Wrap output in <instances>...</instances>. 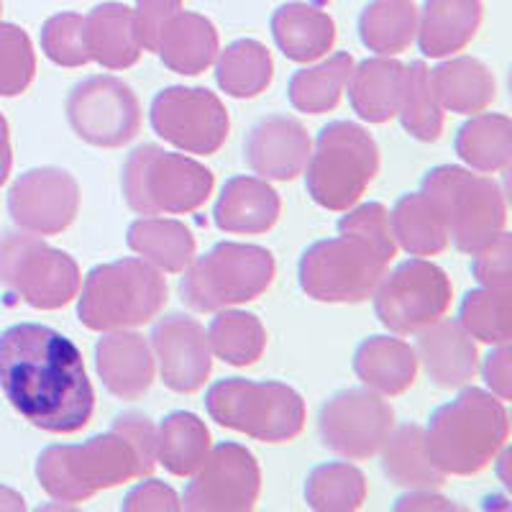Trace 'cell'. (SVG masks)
<instances>
[{"label":"cell","mask_w":512,"mask_h":512,"mask_svg":"<svg viewBox=\"0 0 512 512\" xmlns=\"http://www.w3.org/2000/svg\"><path fill=\"white\" fill-rule=\"evenodd\" d=\"M472 274L474 280L489 290L512 292V239L502 231L495 241H489L479 251H474Z\"/></svg>","instance_id":"cell-45"},{"label":"cell","mask_w":512,"mask_h":512,"mask_svg":"<svg viewBox=\"0 0 512 512\" xmlns=\"http://www.w3.org/2000/svg\"><path fill=\"white\" fill-rule=\"evenodd\" d=\"M390 264L351 236L315 241L297 264L300 287L318 303H364L374 295Z\"/></svg>","instance_id":"cell-11"},{"label":"cell","mask_w":512,"mask_h":512,"mask_svg":"<svg viewBox=\"0 0 512 512\" xmlns=\"http://www.w3.org/2000/svg\"><path fill=\"white\" fill-rule=\"evenodd\" d=\"M512 292L479 290L466 292L459 308V326L482 344H510L512 336Z\"/></svg>","instance_id":"cell-41"},{"label":"cell","mask_w":512,"mask_h":512,"mask_svg":"<svg viewBox=\"0 0 512 512\" xmlns=\"http://www.w3.org/2000/svg\"><path fill=\"white\" fill-rule=\"evenodd\" d=\"M397 116H400L402 128L408 131L413 139L438 141L443 131V108L438 103L436 93L431 85V70L425 62H410L402 75L400 105H397Z\"/></svg>","instance_id":"cell-39"},{"label":"cell","mask_w":512,"mask_h":512,"mask_svg":"<svg viewBox=\"0 0 512 512\" xmlns=\"http://www.w3.org/2000/svg\"><path fill=\"white\" fill-rule=\"evenodd\" d=\"M305 172L313 203L326 210H349L377 177L379 146L356 123L333 121L320 128Z\"/></svg>","instance_id":"cell-8"},{"label":"cell","mask_w":512,"mask_h":512,"mask_svg":"<svg viewBox=\"0 0 512 512\" xmlns=\"http://www.w3.org/2000/svg\"><path fill=\"white\" fill-rule=\"evenodd\" d=\"M395 510H459V505L441 495H433V489H413L410 495L395 502Z\"/></svg>","instance_id":"cell-49"},{"label":"cell","mask_w":512,"mask_h":512,"mask_svg":"<svg viewBox=\"0 0 512 512\" xmlns=\"http://www.w3.org/2000/svg\"><path fill=\"white\" fill-rule=\"evenodd\" d=\"M157 54L164 67L177 75H200L218 57L216 26L200 13L177 11L159 39Z\"/></svg>","instance_id":"cell-27"},{"label":"cell","mask_w":512,"mask_h":512,"mask_svg":"<svg viewBox=\"0 0 512 512\" xmlns=\"http://www.w3.org/2000/svg\"><path fill=\"white\" fill-rule=\"evenodd\" d=\"M152 354L159 361L162 382L172 392L192 395L198 392L213 369V351L208 333L190 315H164L152 328Z\"/></svg>","instance_id":"cell-18"},{"label":"cell","mask_w":512,"mask_h":512,"mask_svg":"<svg viewBox=\"0 0 512 512\" xmlns=\"http://www.w3.org/2000/svg\"><path fill=\"white\" fill-rule=\"evenodd\" d=\"M123 512H175L180 510V497L169 484L159 479H146L136 484L121 502Z\"/></svg>","instance_id":"cell-47"},{"label":"cell","mask_w":512,"mask_h":512,"mask_svg":"<svg viewBox=\"0 0 512 512\" xmlns=\"http://www.w3.org/2000/svg\"><path fill=\"white\" fill-rule=\"evenodd\" d=\"M80 210V185L67 169L36 167L24 172L8 192V213L18 231L54 236L70 228Z\"/></svg>","instance_id":"cell-17"},{"label":"cell","mask_w":512,"mask_h":512,"mask_svg":"<svg viewBox=\"0 0 512 512\" xmlns=\"http://www.w3.org/2000/svg\"><path fill=\"white\" fill-rule=\"evenodd\" d=\"M415 356L423 361L431 382L441 390H456L472 382L479 372V354L472 336L454 320H436L418 331Z\"/></svg>","instance_id":"cell-21"},{"label":"cell","mask_w":512,"mask_h":512,"mask_svg":"<svg viewBox=\"0 0 512 512\" xmlns=\"http://www.w3.org/2000/svg\"><path fill=\"white\" fill-rule=\"evenodd\" d=\"M41 49L59 67H82L90 62L85 44V16L57 13L41 26Z\"/></svg>","instance_id":"cell-43"},{"label":"cell","mask_w":512,"mask_h":512,"mask_svg":"<svg viewBox=\"0 0 512 512\" xmlns=\"http://www.w3.org/2000/svg\"><path fill=\"white\" fill-rule=\"evenodd\" d=\"M451 305V280L425 259H408L384 274L374 290V313L387 331L410 336L441 320Z\"/></svg>","instance_id":"cell-12"},{"label":"cell","mask_w":512,"mask_h":512,"mask_svg":"<svg viewBox=\"0 0 512 512\" xmlns=\"http://www.w3.org/2000/svg\"><path fill=\"white\" fill-rule=\"evenodd\" d=\"M67 121L82 141L103 149H118L139 134L141 105L123 80L95 75L77 82L70 90Z\"/></svg>","instance_id":"cell-13"},{"label":"cell","mask_w":512,"mask_h":512,"mask_svg":"<svg viewBox=\"0 0 512 512\" xmlns=\"http://www.w3.org/2000/svg\"><path fill=\"white\" fill-rule=\"evenodd\" d=\"M395 428L390 402L372 390H341L326 400L318 415L320 441L349 461L372 459Z\"/></svg>","instance_id":"cell-16"},{"label":"cell","mask_w":512,"mask_h":512,"mask_svg":"<svg viewBox=\"0 0 512 512\" xmlns=\"http://www.w3.org/2000/svg\"><path fill=\"white\" fill-rule=\"evenodd\" d=\"M367 500V479L349 461L315 466L305 479V502L318 512H351Z\"/></svg>","instance_id":"cell-40"},{"label":"cell","mask_w":512,"mask_h":512,"mask_svg":"<svg viewBox=\"0 0 512 512\" xmlns=\"http://www.w3.org/2000/svg\"><path fill=\"white\" fill-rule=\"evenodd\" d=\"M338 233L359 239L369 249L377 251L384 262L390 264L397 254V241L392 236L390 210L382 203H364L359 208H349L346 216L338 221Z\"/></svg>","instance_id":"cell-44"},{"label":"cell","mask_w":512,"mask_h":512,"mask_svg":"<svg viewBox=\"0 0 512 512\" xmlns=\"http://www.w3.org/2000/svg\"><path fill=\"white\" fill-rule=\"evenodd\" d=\"M282 200L262 177L239 175L223 185L213 221L226 233H267L277 223Z\"/></svg>","instance_id":"cell-23"},{"label":"cell","mask_w":512,"mask_h":512,"mask_svg":"<svg viewBox=\"0 0 512 512\" xmlns=\"http://www.w3.org/2000/svg\"><path fill=\"white\" fill-rule=\"evenodd\" d=\"M420 192L446 223L448 241L464 254H474L505 231V190L472 169L454 164L433 167L425 172Z\"/></svg>","instance_id":"cell-5"},{"label":"cell","mask_w":512,"mask_h":512,"mask_svg":"<svg viewBox=\"0 0 512 512\" xmlns=\"http://www.w3.org/2000/svg\"><path fill=\"white\" fill-rule=\"evenodd\" d=\"M152 128L157 136L187 154H216L228 139L226 105L205 88H164L152 100Z\"/></svg>","instance_id":"cell-14"},{"label":"cell","mask_w":512,"mask_h":512,"mask_svg":"<svg viewBox=\"0 0 512 512\" xmlns=\"http://www.w3.org/2000/svg\"><path fill=\"white\" fill-rule=\"evenodd\" d=\"M126 244L159 272H185L195 259V236L185 223L172 218H139L128 226Z\"/></svg>","instance_id":"cell-31"},{"label":"cell","mask_w":512,"mask_h":512,"mask_svg":"<svg viewBox=\"0 0 512 512\" xmlns=\"http://www.w3.org/2000/svg\"><path fill=\"white\" fill-rule=\"evenodd\" d=\"M272 36L287 59L310 64L333 49L336 24L326 11L303 0H292L272 13Z\"/></svg>","instance_id":"cell-25"},{"label":"cell","mask_w":512,"mask_h":512,"mask_svg":"<svg viewBox=\"0 0 512 512\" xmlns=\"http://www.w3.org/2000/svg\"><path fill=\"white\" fill-rule=\"evenodd\" d=\"M205 410L223 428L264 443H287L305 428L303 397L277 379H221L205 392Z\"/></svg>","instance_id":"cell-7"},{"label":"cell","mask_w":512,"mask_h":512,"mask_svg":"<svg viewBox=\"0 0 512 512\" xmlns=\"http://www.w3.org/2000/svg\"><path fill=\"white\" fill-rule=\"evenodd\" d=\"M405 64L392 57H372L354 64L349 75V103L361 121L387 123L397 116Z\"/></svg>","instance_id":"cell-28"},{"label":"cell","mask_w":512,"mask_h":512,"mask_svg":"<svg viewBox=\"0 0 512 512\" xmlns=\"http://www.w3.org/2000/svg\"><path fill=\"white\" fill-rule=\"evenodd\" d=\"M272 77V54H269L262 41L239 39L218 54V88L231 95V98H256V95L269 88Z\"/></svg>","instance_id":"cell-37"},{"label":"cell","mask_w":512,"mask_h":512,"mask_svg":"<svg viewBox=\"0 0 512 512\" xmlns=\"http://www.w3.org/2000/svg\"><path fill=\"white\" fill-rule=\"evenodd\" d=\"M313 141L292 116H267L256 121L244 141V159L262 180L290 182L303 175Z\"/></svg>","instance_id":"cell-19"},{"label":"cell","mask_w":512,"mask_h":512,"mask_svg":"<svg viewBox=\"0 0 512 512\" xmlns=\"http://www.w3.org/2000/svg\"><path fill=\"white\" fill-rule=\"evenodd\" d=\"M0 510H3V512H24L26 510V500L18 495L16 489L3 487V484H0Z\"/></svg>","instance_id":"cell-51"},{"label":"cell","mask_w":512,"mask_h":512,"mask_svg":"<svg viewBox=\"0 0 512 512\" xmlns=\"http://www.w3.org/2000/svg\"><path fill=\"white\" fill-rule=\"evenodd\" d=\"M210 351L231 367H251L267 349L262 320L244 310H218L208 328Z\"/></svg>","instance_id":"cell-38"},{"label":"cell","mask_w":512,"mask_h":512,"mask_svg":"<svg viewBox=\"0 0 512 512\" xmlns=\"http://www.w3.org/2000/svg\"><path fill=\"white\" fill-rule=\"evenodd\" d=\"M392 236L410 256H436L448 246V231L423 192H408L390 213Z\"/></svg>","instance_id":"cell-36"},{"label":"cell","mask_w":512,"mask_h":512,"mask_svg":"<svg viewBox=\"0 0 512 512\" xmlns=\"http://www.w3.org/2000/svg\"><path fill=\"white\" fill-rule=\"evenodd\" d=\"M456 154L474 172L495 175L512 164V121L502 113H474L456 134Z\"/></svg>","instance_id":"cell-32"},{"label":"cell","mask_w":512,"mask_h":512,"mask_svg":"<svg viewBox=\"0 0 512 512\" xmlns=\"http://www.w3.org/2000/svg\"><path fill=\"white\" fill-rule=\"evenodd\" d=\"M274 272V256L264 246L221 241L187 264L180 285L182 300L198 313L251 303L269 290Z\"/></svg>","instance_id":"cell-9"},{"label":"cell","mask_w":512,"mask_h":512,"mask_svg":"<svg viewBox=\"0 0 512 512\" xmlns=\"http://www.w3.org/2000/svg\"><path fill=\"white\" fill-rule=\"evenodd\" d=\"M157 466V425L146 415L126 413L111 431L82 443H54L36 459V479L52 500L85 502L100 489L144 479Z\"/></svg>","instance_id":"cell-2"},{"label":"cell","mask_w":512,"mask_h":512,"mask_svg":"<svg viewBox=\"0 0 512 512\" xmlns=\"http://www.w3.org/2000/svg\"><path fill=\"white\" fill-rule=\"evenodd\" d=\"M100 382L118 400H139L152 390L154 354L144 336L134 331H108L95 344Z\"/></svg>","instance_id":"cell-20"},{"label":"cell","mask_w":512,"mask_h":512,"mask_svg":"<svg viewBox=\"0 0 512 512\" xmlns=\"http://www.w3.org/2000/svg\"><path fill=\"white\" fill-rule=\"evenodd\" d=\"M510 359H512L510 344H497L495 349L487 354L482 367L484 382H487V387L492 390V395L500 397L502 402H507L512 397Z\"/></svg>","instance_id":"cell-48"},{"label":"cell","mask_w":512,"mask_h":512,"mask_svg":"<svg viewBox=\"0 0 512 512\" xmlns=\"http://www.w3.org/2000/svg\"><path fill=\"white\" fill-rule=\"evenodd\" d=\"M208 425L195 413L175 410L157 425V461L175 477H192L210 454Z\"/></svg>","instance_id":"cell-33"},{"label":"cell","mask_w":512,"mask_h":512,"mask_svg":"<svg viewBox=\"0 0 512 512\" xmlns=\"http://www.w3.org/2000/svg\"><path fill=\"white\" fill-rule=\"evenodd\" d=\"M510 418L505 402L479 387H466L459 397L433 410L425 428V448L443 474L472 477L505 448Z\"/></svg>","instance_id":"cell-3"},{"label":"cell","mask_w":512,"mask_h":512,"mask_svg":"<svg viewBox=\"0 0 512 512\" xmlns=\"http://www.w3.org/2000/svg\"><path fill=\"white\" fill-rule=\"evenodd\" d=\"M262 492V472L254 454L241 443L223 441L210 448L208 459L192 474L180 510L246 512L254 510Z\"/></svg>","instance_id":"cell-15"},{"label":"cell","mask_w":512,"mask_h":512,"mask_svg":"<svg viewBox=\"0 0 512 512\" xmlns=\"http://www.w3.org/2000/svg\"><path fill=\"white\" fill-rule=\"evenodd\" d=\"M379 451H382V472L397 487L438 489L446 484V474L428 456L423 425L405 423L392 428Z\"/></svg>","instance_id":"cell-30"},{"label":"cell","mask_w":512,"mask_h":512,"mask_svg":"<svg viewBox=\"0 0 512 512\" xmlns=\"http://www.w3.org/2000/svg\"><path fill=\"white\" fill-rule=\"evenodd\" d=\"M482 18V0H425L415 31L420 52L431 59L461 52L477 36Z\"/></svg>","instance_id":"cell-22"},{"label":"cell","mask_w":512,"mask_h":512,"mask_svg":"<svg viewBox=\"0 0 512 512\" xmlns=\"http://www.w3.org/2000/svg\"><path fill=\"white\" fill-rule=\"evenodd\" d=\"M354 374L367 390L395 397L408 392L418 377V356L395 336H369L356 346Z\"/></svg>","instance_id":"cell-24"},{"label":"cell","mask_w":512,"mask_h":512,"mask_svg":"<svg viewBox=\"0 0 512 512\" xmlns=\"http://www.w3.org/2000/svg\"><path fill=\"white\" fill-rule=\"evenodd\" d=\"M351 70H354V57L349 52H338L315 67L297 70L287 85V98L292 108L310 116L333 111L341 100Z\"/></svg>","instance_id":"cell-35"},{"label":"cell","mask_w":512,"mask_h":512,"mask_svg":"<svg viewBox=\"0 0 512 512\" xmlns=\"http://www.w3.org/2000/svg\"><path fill=\"white\" fill-rule=\"evenodd\" d=\"M85 44L93 62L105 70H128L141 57V41L136 34L134 8L108 0L85 16Z\"/></svg>","instance_id":"cell-26"},{"label":"cell","mask_w":512,"mask_h":512,"mask_svg":"<svg viewBox=\"0 0 512 512\" xmlns=\"http://www.w3.org/2000/svg\"><path fill=\"white\" fill-rule=\"evenodd\" d=\"M0 13H3V0H0Z\"/></svg>","instance_id":"cell-52"},{"label":"cell","mask_w":512,"mask_h":512,"mask_svg":"<svg viewBox=\"0 0 512 512\" xmlns=\"http://www.w3.org/2000/svg\"><path fill=\"white\" fill-rule=\"evenodd\" d=\"M13 167V149H11V134H8V121L0 113V185L8 180Z\"/></svg>","instance_id":"cell-50"},{"label":"cell","mask_w":512,"mask_h":512,"mask_svg":"<svg viewBox=\"0 0 512 512\" xmlns=\"http://www.w3.org/2000/svg\"><path fill=\"white\" fill-rule=\"evenodd\" d=\"M418 31L413 0H374L359 16L361 44L379 57H395L410 49Z\"/></svg>","instance_id":"cell-34"},{"label":"cell","mask_w":512,"mask_h":512,"mask_svg":"<svg viewBox=\"0 0 512 512\" xmlns=\"http://www.w3.org/2000/svg\"><path fill=\"white\" fill-rule=\"evenodd\" d=\"M123 200L139 216H177L198 210L213 192V172L157 144L136 146L121 175Z\"/></svg>","instance_id":"cell-6"},{"label":"cell","mask_w":512,"mask_h":512,"mask_svg":"<svg viewBox=\"0 0 512 512\" xmlns=\"http://www.w3.org/2000/svg\"><path fill=\"white\" fill-rule=\"evenodd\" d=\"M167 305L162 272L144 259H116L90 269L77 292V315L90 331H126L157 318Z\"/></svg>","instance_id":"cell-4"},{"label":"cell","mask_w":512,"mask_h":512,"mask_svg":"<svg viewBox=\"0 0 512 512\" xmlns=\"http://www.w3.org/2000/svg\"><path fill=\"white\" fill-rule=\"evenodd\" d=\"M177 11H182V0H136L134 24L144 52H157L169 18Z\"/></svg>","instance_id":"cell-46"},{"label":"cell","mask_w":512,"mask_h":512,"mask_svg":"<svg viewBox=\"0 0 512 512\" xmlns=\"http://www.w3.org/2000/svg\"><path fill=\"white\" fill-rule=\"evenodd\" d=\"M0 390L16 413L47 433H77L93 418L95 392L80 349L41 323L0 333Z\"/></svg>","instance_id":"cell-1"},{"label":"cell","mask_w":512,"mask_h":512,"mask_svg":"<svg viewBox=\"0 0 512 512\" xmlns=\"http://www.w3.org/2000/svg\"><path fill=\"white\" fill-rule=\"evenodd\" d=\"M0 285L36 310H59L80 292L82 274L70 254L31 233H0Z\"/></svg>","instance_id":"cell-10"},{"label":"cell","mask_w":512,"mask_h":512,"mask_svg":"<svg viewBox=\"0 0 512 512\" xmlns=\"http://www.w3.org/2000/svg\"><path fill=\"white\" fill-rule=\"evenodd\" d=\"M36 72V54L29 34L16 24L0 21V95L13 98L31 85Z\"/></svg>","instance_id":"cell-42"},{"label":"cell","mask_w":512,"mask_h":512,"mask_svg":"<svg viewBox=\"0 0 512 512\" xmlns=\"http://www.w3.org/2000/svg\"><path fill=\"white\" fill-rule=\"evenodd\" d=\"M431 85L443 111L474 116L482 113L497 95L495 75L474 57L446 59L431 70Z\"/></svg>","instance_id":"cell-29"}]
</instances>
